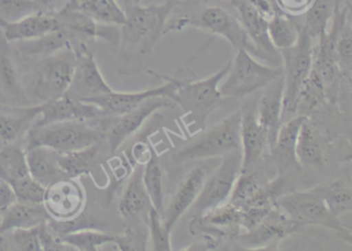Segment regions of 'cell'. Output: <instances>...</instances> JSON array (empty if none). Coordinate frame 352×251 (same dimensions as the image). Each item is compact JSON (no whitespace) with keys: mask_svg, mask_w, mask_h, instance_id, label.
<instances>
[{"mask_svg":"<svg viewBox=\"0 0 352 251\" xmlns=\"http://www.w3.org/2000/svg\"><path fill=\"white\" fill-rule=\"evenodd\" d=\"M174 8L173 0L162 5L143 7L138 3H127L125 8V23L120 26L121 51L123 54L152 52L156 43L164 32L168 17Z\"/></svg>","mask_w":352,"mask_h":251,"instance_id":"1","label":"cell"},{"mask_svg":"<svg viewBox=\"0 0 352 251\" xmlns=\"http://www.w3.org/2000/svg\"><path fill=\"white\" fill-rule=\"evenodd\" d=\"M104 137L98 119L60 121L30 127L26 135L25 148L45 146L58 152L78 151L96 145Z\"/></svg>","mask_w":352,"mask_h":251,"instance_id":"2","label":"cell"},{"mask_svg":"<svg viewBox=\"0 0 352 251\" xmlns=\"http://www.w3.org/2000/svg\"><path fill=\"white\" fill-rule=\"evenodd\" d=\"M241 111L234 113L209 131H205L173 154L176 164L197 162L206 158L223 157L232 152L241 151Z\"/></svg>","mask_w":352,"mask_h":251,"instance_id":"3","label":"cell"},{"mask_svg":"<svg viewBox=\"0 0 352 251\" xmlns=\"http://www.w3.org/2000/svg\"><path fill=\"white\" fill-rule=\"evenodd\" d=\"M230 61L223 69L206 79L195 82L179 81L176 89L168 96L175 104L181 107L189 122L206 129L210 115L221 102L219 85L230 71Z\"/></svg>","mask_w":352,"mask_h":251,"instance_id":"4","label":"cell"},{"mask_svg":"<svg viewBox=\"0 0 352 251\" xmlns=\"http://www.w3.org/2000/svg\"><path fill=\"white\" fill-rule=\"evenodd\" d=\"M314 44L315 41L300 28L296 44L292 48L279 51L284 82L282 123L296 116L300 90L312 69Z\"/></svg>","mask_w":352,"mask_h":251,"instance_id":"5","label":"cell"},{"mask_svg":"<svg viewBox=\"0 0 352 251\" xmlns=\"http://www.w3.org/2000/svg\"><path fill=\"white\" fill-rule=\"evenodd\" d=\"M226 80L219 87L222 98H242L263 89L283 77V67L263 65L245 50L236 51Z\"/></svg>","mask_w":352,"mask_h":251,"instance_id":"6","label":"cell"},{"mask_svg":"<svg viewBox=\"0 0 352 251\" xmlns=\"http://www.w3.org/2000/svg\"><path fill=\"white\" fill-rule=\"evenodd\" d=\"M277 207L302 226H322L337 232L348 242L351 241V228L342 223L341 220L329 211L322 197L313 189L280 195Z\"/></svg>","mask_w":352,"mask_h":251,"instance_id":"7","label":"cell"},{"mask_svg":"<svg viewBox=\"0 0 352 251\" xmlns=\"http://www.w3.org/2000/svg\"><path fill=\"white\" fill-rule=\"evenodd\" d=\"M76 61L77 53L73 46L41 59L34 82L38 100L44 102L67 94L75 76Z\"/></svg>","mask_w":352,"mask_h":251,"instance_id":"8","label":"cell"},{"mask_svg":"<svg viewBox=\"0 0 352 251\" xmlns=\"http://www.w3.org/2000/svg\"><path fill=\"white\" fill-rule=\"evenodd\" d=\"M242 170L241 151L232 152L223 156L217 170L206 178L199 197L190 209L191 216L201 215L217 206L230 201L236 178Z\"/></svg>","mask_w":352,"mask_h":251,"instance_id":"9","label":"cell"},{"mask_svg":"<svg viewBox=\"0 0 352 251\" xmlns=\"http://www.w3.org/2000/svg\"><path fill=\"white\" fill-rule=\"evenodd\" d=\"M176 104L168 96H155L126 114L102 117L98 118V121L108 140L111 150L115 152L129 138L137 133L154 113L162 109L174 108Z\"/></svg>","mask_w":352,"mask_h":251,"instance_id":"10","label":"cell"},{"mask_svg":"<svg viewBox=\"0 0 352 251\" xmlns=\"http://www.w3.org/2000/svg\"><path fill=\"white\" fill-rule=\"evenodd\" d=\"M189 228L191 234L209 237L212 242L234 240L244 232L242 209L226 201L201 215L193 216Z\"/></svg>","mask_w":352,"mask_h":251,"instance_id":"11","label":"cell"},{"mask_svg":"<svg viewBox=\"0 0 352 251\" xmlns=\"http://www.w3.org/2000/svg\"><path fill=\"white\" fill-rule=\"evenodd\" d=\"M189 24L222 36L232 45L234 51L245 50L255 58L261 59L258 51L245 32L240 20L222 8H206L197 16V20L189 21Z\"/></svg>","mask_w":352,"mask_h":251,"instance_id":"12","label":"cell"},{"mask_svg":"<svg viewBox=\"0 0 352 251\" xmlns=\"http://www.w3.org/2000/svg\"><path fill=\"white\" fill-rule=\"evenodd\" d=\"M164 78L166 80V83L164 85L144 90V91L117 92L112 90L108 94L82 98H79V100L86 104L94 105L96 108L100 109L104 117L120 116L135 110L149 98H155V96H168H168L176 89L180 80Z\"/></svg>","mask_w":352,"mask_h":251,"instance_id":"13","label":"cell"},{"mask_svg":"<svg viewBox=\"0 0 352 251\" xmlns=\"http://www.w3.org/2000/svg\"><path fill=\"white\" fill-rule=\"evenodd\" d=\"M302 228L290 219L279 208L276 207L258 226L239 234L234 240L251 249H271L277 247L280 241Z\"/></svg>","mask_w":352,"mask_h":251,"instance_id":"14","label":"cell"},{"mask_svg":"<svg viewBox=\"0 0 352 251\" xmlns=\"http://www.w3.org/2000/svg\"><path fill=\"white\" fill-rule=\"evenodd\" d=\"M45 209L54 219H69L83 211L85 193L74 178H65L46 187Z\"/></svg>","mask_w":352,"mask_h":251,"instance_id":"15","label":"cell"},{"mask_svg":"<svg viewBox=\"0 0 352 251\" xmlns=\"http://www.w3.org/2000/svg\"><path fill=\"white\" fill-rule=\"evenodd\" d=\"M230 3L238 11L239 20L258 51L261 59L269 63L270 65L282 67L281 55L270 41L267 18L254 9L248 0H230Z\"/></svg>","mask_w":352,"mask_h":251,"instance_id":"16","label":"cell"},{"mask_svg":"<svg viewBox=\"0 0 352 251\" xmlns=\"http://www.w3.org/2000/svg\"><path fill=\"white\" fill-rule=\"evenodd\" d=\"M36 109L38 116L32 127H45L60 121L76 119L91 120L104 117L100 109L94 105L86 104L77 98H72L67 94L61 98L47 100L40 106H36Z\"/></svg>","mask_w":352,"mask_h":251,"instance_id":"17","label":"cell"},{"mask_svg":"<svg viewBox=\"0 0 352 251\" xmlns=\"http://www.w3.org/2000/svg\"><path fill=\"white\" fill-rule=\"evenodd\" d=\"M241 155L242 172L254 170L265 148L269 147L267 133L259 122L255 107H246L241 111Z\"/></svg>","mask_w":352,"mask_h":251,"instance_id":"18","label":"cell"},{"mask_svg":"<svg viewBox=\"0 0 352 251\" xmlns=\"http://www.w3.org/2000/svg\"><path fill=\"white\" fill-rule=\"evenodd\" d=\"M55 16L60 22L61 28L73 36L84 39H102L111 44L120 42V26L98 23L83 12L65 5Z\"/></svg>","mask_w":352,"mask_h":251,"instance_id":"19","label":"cell"},{"mask_svg":"<svg viewBox=\"0 0 352 251\" xmlns=\"http://www.w3.org/2000/svg\"><path fill=\"white\" fill-rule=\"evenodd\" d=\"M76 53L77 61L75 76L67 94L72 98L79 100L112 91V87L104 80L94 55L85 50L84 47L77 49Z\"/></svg>","mask_w":352,"mask_h":251,"instance_id":"20","label":"cell"},{"mask_svg":"<svg viewBox=\"0 0 352 251\" xmlns=\"http://www.w3.org/2000/svg\"><path fill=\"white\" fill-rule=\"evenodd\" d=\"M207 172L201 166L193 168L181 181L168 207L162 212L164 226L170 232L179 219L190 209L201 193Z\"/></svg>","mask_w":352,"mask_h":251,"instance_id":"21","label":"cell"},{"mask_svg":"<svg viewBox=\"0 0 352 251\" xmlns=\"http://www.w3.org/2000/svg\"><path fill=\"white\" fill-rule=\"evenodd\" d=\"M0 30L7 42L17 43L46 36L61 30V25L55 14L36 12L12 23L0 22Z\"/></svg>","mask_w":352,"mask_h":251,"instance_id":"22","label":"cell"},{"mask_svg":"<svg viewBox=\"0 0 352 251\" xmlns=\"http://www.w3.org/2000/svg\"><path fill=\"white\" fill-rule=\"evenodd\" d=\"M261 100L256 107L259 122L267 133L270 151L273 148L278 131L282 124V102H283V77L275 80L263 88Z\"/></svg>","mask_w":352,"mask_h":251,"instance_id":"23","label":"cell"},{"mask_svg":"<svg viewBox=\"0 0 352 251\" xmlns=\"http://www.w3.org/2000/svg\"><path fill=\"white\" fill-rule=\"evenodd\" d=\"M306 118L304 115H296L280 127L271 153L281 174L290 168H300L296 154V140L300 125Z\"/></svg>","mask_w":352,"mask_h":251,"instance_id":"24","label":"cell"},{"mask_svg":"<svg viewBox=\"0 0 352 251\" xmlns=\"http://www.w3.org/2000/svg\"><path fill=\"white\" fill-rule=\"evenodd\" d=\"M49 219L50 216L43 204L17 199L0 217V234L18 228H34Z\"/></svg>","mask_w":352,"mask_h":251,"instance_id":"25","label":"cell"},{"mask_svg":"<svg viewBox=\"0 0 352 251\" xmlns=\"http://www.w3.org/2000/svg\"><path fill=\"white\" fill-rule=\"evenodd\" d=\"M30 176L43 186L47 187L56 181L67 178L59 166L57 151L45 146L26 149Z\"/></svg>","mask_w":352,"mask_h":251,"instance_id":"26","label":"cell"},{"mask_svg":"<svg viewBox=\"0 0 352 251\" xmlns=\"http://www.w3.org/2000/svg\"><path fill=\"white\" fill-rule=\"evenodd\" d=\"M144 166H138L131 175L120 201L118 211L124 218L135 217L147 207H151L147 190L143 182Z\"/></svg>","mask_w":352,"mask_h":251,"instance_id":"27","label":"cell"},{"mask_svg":"<svg viewBox=\"0 0 352 251\" xmlns=\"http://www.w3.org/2000/svg\"><path fill=\"white\" fill-rule=\"evenodd\" d=\"M20 54L30 58H46L67 47L72 46V38L65 30L50 32L46 36L34 39V40L23 41L14 43Z\"/></svg>","mask_w":352,"mask_h":251,"instance_id":"28","label":"cell"},{"mask_svg":"<svg viewBox=\"0 0 352 251\" xmlns=\"http://www.w3.org/2000/svg\"><path fill=\"white\" fill-rule=\"evenodd\" d=\"M67 5L107 25L122 26L125 23V12L117 0H69Z\"/></svg>","mask_w":352,"mask_h":251,"instance_id":"29","label":"cell"},{"mask_svg":"<svg viewBox=\"0 0 352 251\" xmlns=\"http://www.w3.org/2000/svg\"><path fill=\"white\" fill-rule=\"evenodd\" d=\"M59 242L67 245L72 249L80 251H96L98 247L106 244H115L124 250V238L112 236L100 230V228H86L78 232H69L57 239Z\"/></svg>","mask_w":352,"mask_h":251,"instance_id":"30","label":"cell"},{"mask_svg":"<svg viewBox=\"0 0 352 251\" xmlns=\"http://www.w3.org/2000/svg\"><path fill=\"white\" fill-rule=\"evenodd\" d=\"M296 160L300 164H319L322 162L323 146L316 127L305 119L298 131L296 146Z\"/></svg>","mask_w":352,"mask_h":251,"instance_id":"31","label":"cell"},{"mask_svg":"<svg viewBox=\"0 0 352 251\" xmlns=\"http://www.w3.org/2000/svg\"><path fill=\"white\" fill-rule=\"evenodd\" d=\"M339 9L337 0H313L310 7L305 12L304 25L302 30L316 41L329 30V21Z\"/></svg>","mask_w":352,"mask_h":251,"instance_id":"32","label":"cell"},{"mask_svg":"<svg viewBox=\"0 0 352 251\" xmlns=\"http://www.w3.org/2000/svg\"><path fill=\"white\" fill-rule=\"evenodd\" d=\"M313 190L316 191L329 211L339 218L352 210L351 186L345 180H335L324 184L317 185Z\"/></svg>","mask_w":352,"mask_h":251,"instance_id":"33","label":"cell"},{"mask_svg":"<svg viewBox=\"0 0 352 251\" xmlns=\"http://www.w3.org/2000/svg\"><path fill=\"white\" fill-rule=\"evenodd\" d=\"M143 182L149 197L150 203L160 213L164 212V170L160 162L155 147L151 144V155L144 164Z\"/></svg>","mask_w":352,"mask_h":251,"instance_id":"34","label":"cell"},{"mask_svg":"<svg viewBox=\"0 0 352 251\" xmlns=\"http://www.w3.org/2000/svg\"><path fill=\"white\" fill-rule=\"evenodd\" d=\"M98 155V148L96 144L78 151H57L59 166L67 178L74 179L91 172Z\"/></svg>","mask_w":352,"mask_h":251,"instance_id":"35","label":"cell"},{"mask_svg":"<svg viewBox=\"0 0 352 251\" xmlns=\"http://www.w3.org/2000/svg\"><path fill=\"white\" fill-rule=\"evenodd\" d=\"M300 28L283 12L275 11L267 20V34L278 51L292 48L298 42Z\"/></svg>","mask_w":352,"mask_h":251,"instance_id":"36","label":"cell"},{"mask_svg":"<svg viewBox=\"0 0 352 251\" xmlns=\"http://www.w3.org/2000/svg\"><path fill=\"white\" fill-rule=\"evenodd\" d=\"M28 176L25 150L12 145L0 150V180L11 185Z\"/></svg>","mask_w":352,"mask_h":251,"instance_id":"37","label":"cell"},{"mask_svg":"<svg viewBox=\"0 0 352 251\" xmlns=\"http://www.w3.org/2000/svg\"><path fill=\"white\" fill-rule=\"evenodd\" d=\"M19 115H0V141L12 145L38 118L36 107L20 109Z\"/></svg>","mask_w":352,"mask_h":251,"instance_id":"38","label":"cell"},{"mask_svg":"<svg viewBox=\"0 0 352 251\" xmlns=\"http://www.w3.org/2000/svg\"><path fill=\"white\" fill-rule=\"evenodd\" d=\"M327 87L322 78L314 69H311L300 90L296 115L306 116V112L320 106L327 98Z\"/></svg>","mask_w":352,"mask_h":251,"instance_id":"39","label":"cell"},{"mask_svg":"<svg viewBox=\"0 0 352 251\" xmlns=\"http://www.w3.org/2000/svg\"><path fill=\"white\" fill-rule=\"evenodd\" d=\"M261 187V184L259 183L254 170L246 171V172L241 171L228 201L240 209H243L258 193Z\"/></svg>","mask_w":352,"mask_h":251,"instance_id":"40","label":"cell"},{"mask_svg":"<svg viewBox=\"0 0 352 251\" xmlns=\"http://www.w3.org/2000/svg\"><path fill=\"white\" fill-rule=\"evenodd\" d=\"M0 82L11 94L21 91L19 74L10 52V43L3 36L0 38Z\"/></svg>","mask_w":352,"mask_h":251,"instance_id":"41","label":"cell"},{"mask_svg":"<svg viewBox=\"0 0 352 251\" xmlns=\"http://www.w3.org/2000/svg\"><path fill=\"white\" fill-rule=\"evenodd\" d=\"M36 12H42L36 0H0V22L12 23Z\"/></svg>","mask_w":352,"mask_h":251,"instance_id":"42","label":"cell"},{"mask_svg":"<svg viewBox=\"0 0 352 251\" xmlns=\"http://www.w3.org/2000/svg\"><path fill=\"white\" fill-rule=\"evenodd\" d=\"M49 228L53 232L56 239L69 234V232H78V230H86V228H98L96 220L90 217L88 214H78L75 217L69 219H54L51 218L47 221Z\"/></svg>","mask_w":352,"mask_h":251,"instance_id":"43","label":"cell"},{"mask_svg":"<svg viewBox=\"0 0 352 251\" xmlns=\"http://www.w3.org/2000/svg\"><path fill=\"white\" fill-rule=\"evenodd\" d=\"M148 226H149L150 237H151L154 250H172L170 232L164 226L162 213L154 209L152 206L148 212Z\"/></svg>","mask_w":352,"mask_h":251,"instance_id":"44","label":"cell"},{"mask_svg":"<svg viewBox=\"0 0 352 251\" xmlns=\"http://www.w3.org/2000/svg\"><path fill=\"white\" fill-rule=\"evenodd\" d=\"M336 57L340 73L349 75L352 63L351 28L346 22L336 41Z\"/></svg>","mask_w":352,"mask_h":251,"instance_id":"45","label":"cell"},{"mask_svg":"<svg viewBox=\"0 0 352 251\" xmlns=\"http://www.w3.org/2000/svg\"><path fill=\"white\" fill-rule=\"evenodd\" d=\"M17 199L28 203L43 204L46 187L43 186L32 176L25 177L21 180L11 184Z\"/></svg>","mask_w":352,"mask_h":251,"instance_id":"46","label":"cell"},{"mask_svg":"<svg viewBox=\"0 0 352 251\" xmlns=\"http://www.w3.org/2000/svg\"><path fill=\"white\" fill-rule=\"evenodd\" d=\"M313 0H276L280 11L290 15L304 14L312 3Z\"/></svg>","mask_w":352,"mask_h":251,"instance_id":"47","label":"cell"},{"mask_svg":"<svg viewBox=\"0 0 352 251\" xmlns=\"http://www.w3.org/2000/svg\"><path fill=\"white\" fill-rule=\"evenodd\" d=\"M16 201H17V197L12 189L11 185L8 184L5 181L0 180V217L3 212Z\"/></svg>","mask_w":352,"mask_h":251,"instance_id":"48","label":"cell"},{"mask_svg":"<svg viewBox=\"0 0 352 251\" xmlns=\"http://www.w3.org/2000/svg\"><path fill=\"white\" fill-rule=\"evenodd\" d=\"M151 155V144L145 142H138L133 146L131 156L140 166H144Z\"/></svg>","mask_w":352,"mask_h":251,"instance_id":"49","label":"cell"},{"mask_svg":"<svg viewBox=\"0 0 352 251\" xmlns=\"http://www.w3.org/2000/svg\"><path fill=\"white\" fill-rule=\"evenodd\" d=\"M69 0H36L44 13L55 14L63 9Z\"/></svg>","mask_w":352,"mask_h":251,"instance_id":"50","label":"cell"},{"mask_svg":"<svg viewBox=\"0 0 352 251\" xmlns=\"http://www.w3.org/2000/svg\"><path fill=\"white\" fill-rule=\"evenodd\" d=\"M249 3L256 9L267 20L274 15L276 10L272 7L270 0H248Z\"/></svg>","mask_w":352,"mask_h":251,"instance_id":"51","label":"cell"},{"mask_svg":"<svg viewBox=\"0 0 352 251\" xmlns=\"http://www.w3.org/2000/svg\"><path fill=\"white\" fill-rule=\"evenodd\" d=\"M346 3H347L348 6H350V3H351V0H345Z\"/></svg>","mask_w":352,"mask_h":251,"instance_id":"52","label":"cell"},{"mask_svg":"<svg viewBox=\"0 0 352 251\" xmlns=\"http://www.w3.org/2000/svg\"><path fill=\"white\" fill-rule=\"evenodd\" d=\"M1 36H3V34H1V30H0V38H1Z\"/></svg>","mask_w":352,"mask_h":251,"instance_id":"53","label":"cell"},{"mask_svg":"<svg viewBox=\"0 0 352 251\" xmlns=\"http://www.w3.org/2000/svg\"><path fill=\"white\" fill-rule=\"evenodd\" d=\"M135 3H139V0H135Z\"/></svg>","mask_w":352,"mask_h":251,"instance_id":"54","label":"cell"}]
</instances>
